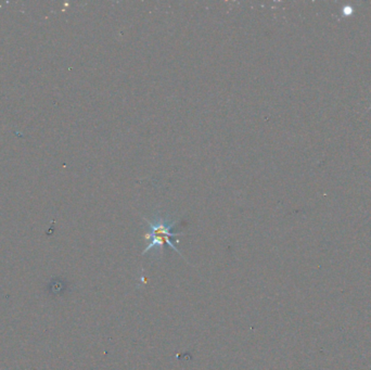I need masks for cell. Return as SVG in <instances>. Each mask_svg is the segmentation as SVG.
<instances>
[{
	"mask_svg": "<svg viewBox=\"0 0 371 370\" xmlns=\"http://www.w3.org/2000/svg\"><path fill=\"white\" fill-rule=\"evenodd\" d=\"M145 220L147 221L148 225H149V233L146 236V238L149 239V243H148L147 248L144 250L143 254H146L154 248L163 249L164 246H169L174 251H176L177 253H179L181 255L180 251L175 247V244L172 242V240H170V238H173V237L184 235L182 233L172 232L173 228L177 224L176 220H169L161 216L154 217V219L152 220L145 218Z\"/></svg>",
	"mask_w": 371,
	"mask_h": 370,
	"instance_id": "1",
	"label": "cell"
}]
</instances>
